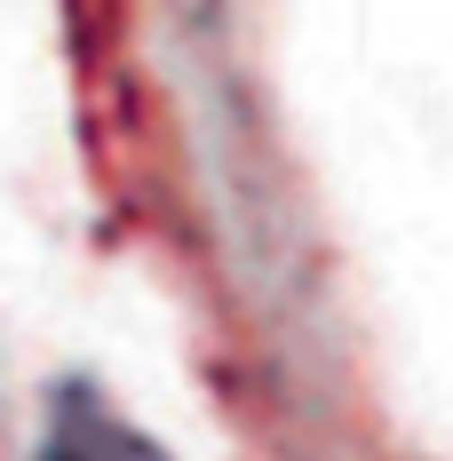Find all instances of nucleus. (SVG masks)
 <instances>
[{"instance_id": "obj_1", "label": "nucleus", "mask_w": 453, "mask_h": 461, "mask_svg": "<svg viewBox=\"0 0 453 461\" xmlns=\"http://www.w3.org/2000/svg\"><path fill=\"white\" fill-rule=\"evenodd\" d=\"M41 461H168L143 429H128L120 414H104L95 398H64L56 421H48Z\"/></svg>"}]
</instances>
